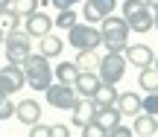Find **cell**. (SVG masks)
Returning a JSON list of instances; mask_svg holds the SVG:
<instances>
[{"label":"cell","instance_id":"obj_7","mask_svg":"<svg viewBox=\"0 0 158 137\" xmlns=\"http://www.w3.org/2000/svg\"><path fill=\"white\" fill-rule=\"evenodd\" d=\"M44 96H47V105H53V108H59V111H73V105L79 102V93L73 88L70 85H59V82H53V85L47 88Z\"/></svg>","mask_w":158,"mask_h":137},{"label":"cell","instance_id":"obj_33","mask_svg":"<svg viewBox=\"0 0 158 137\" xmlns=\"http://www.w3.org/2000/svg\"><path fill=\"white\" fill-rule=\"evenodd\" d=\"M152 29H158V6L152 9Z\"/></svg>","mask_w":158,"mask_h":137},{"label":"cell","instance_id":"obj_37","mask_svg":"<svg viewBox=\"0 0 158 137\" xmlns=\"http://www.w3.org/2000/svg\"><path fill=\"white\" fill-rule=\"evenodd\" d=\"M152 67H155V70H158V58H155V61H152Z\"/></svg>","mask_w":158,"mask_h":137},{"label":"cell","instance_id":"obj_23","mask_svg":"<svg viewBox=\"0 0 158 137\" xmlns=\"http://www.w3.org/2000/svg\"><path fill=\"white\" fill-rule=\"evenodd\" d=\"M38 6H41V0H12L9 9L15 12L18 18H29L32 12H38Z\"/></svg>","mask_w":158,"mask_h":137},{"label":"cell","instance_id":"obj_39","mask_svg":"<svg viewBox=\"0 0 158 137\" xmlns=\"http://www.w3.org/2000/svg\"><path fill=\"white\" fill-rule=\"evenodd\" d=\"M155 120H158V117H155Z\"/></svg>","mask_w":158,"mask_h":137},{"label":"cell","instance_id":"obj_12","mask_svg":"<svg viewBox=\"0 0 158 137\" xmlns=\"http://www.w3.org/2000/svg\"><path fill=\"white\" fill-rule=\"evenodd\" d=\"M53 32V18L44 15V12H32L27 18V35L29 38H44V35Z\"/></svg>","mask_w":158,"mask_h":137},{"label":"cell","instance_id":"obj_25","mask_svg":"<svg viewBox=\"0 0 158 137\" xmlns=\"http://www.w3.org/2000/svg\"><path fill=\"white\" fill-rule=\"evenodd\" d=\"M73 23H79L73 9H64V12H59V18H53V26H59V29H70Z\"/></svg>","mask_w":158,"mask_h":137},{"label":"cell","instance_id":"obj_9","mask_svg":"<svg viewBox=\"0 0 158 137\" xmlns=\"http://www.w3.org/2000/svg\"><path fill=\"white\" fill-rule=\"evenodd\" d=\"M23 85H27V79H23V67L21 64H6V67H0V93H3V96H12V93L21 91Z\"/></svg>","mask_w":158,"mask_h":137},{"label":"cell","instance_id":"obj_14","mask_svg":"<svg viewBox=\"0 0 158 137\" xmlns=\"http://www.w3.org/2000/svg\"><path fill=\"white\" fill-rule=\"evenodd\" d=\"M117 111H120L123 117H138V114H143L141 96H138L135 91H123V93H120V99H117Z\"/></svg>","mask_w":158,"mask_h":137},{"label":"cell","instance_id":"obj_20","mask_svg":"<svg viewBox=\"0 0 158 137\" xmlns=\"http://www.w3.org/2000/svg\"><path fill=\"white\" fill-rule=\"evenodd\" d=\"M62 50H64V41L59 38V35H44V38H41V56L44 58H56V56H62Z\"/></svg>","mask_w":158,"mask_h":137},{"label":"cell","instance_id":"obj_32","mask_svg":"<svg viewBox=\"0 0 158 137\" xmlns=\"http://www.w3.org/2000/svg\"><path fill=\"white\" fill-rule=\"evenodd\" d=\"M108 137H135V131H132V128H126V126H117V128H111V131H108Z\"/></svg>","mask_w":158,"mask_h":137},{"label":"cell","instance_id":"obj_36","mask_svg":"<svg viewBox=\"0 0 158 137\" xmlns=\"http://www.w3.org/2000/svg\"><path fill=\"white\" fill-rule=\"evenodd\" d=\"M3 41H6V32H3V29H0V44H3Z\"/></svg>","mask_w":158,"mask_h":137},{"label":"cell","instance_id":"obj_1","mask_svg":"<svg viewBox=\"0 0 158 137\" xmlns=\"http://www.w3.org/2000/svg\"><path fill=\"white\" fill-rule=\"evenodd\" d=\"M129 23L123 21V18L117 15H108L106 21L100 23V35H102V47H106L108 53H120L123 56L126 47H129Z\"/></svg>","mask_w":158,"mask_h":137},{"label":"cell","instance_id":"obj_8","mask_svg":"<svg viewBox=\"0 0 158 137\" xmlns=\"http://www.w3.org/2000/svg\"><path fill=\"white\" fill-rule=\"evenodd\" d=\"M114 6H117V0H85V3H82L85 23H91V26L102 23L108 15H114Z\"/></svg>","mask_w":158,"mask_h":137},{"label":"cell","instance_id":"obj_15","mask_svg":"<svg viewBox=\"0 0 158 137\" xmlns=\"http://www.w3.org/2000/svg\"><path fill=\"white\" fill-rule=\"evenodd\" d=\"M100 85H102V82H100V76H97V73H79V79H76L73 91H76L82 99H91L97 91H100Z\"/></svg>","mask_w":158,"mask_h":137},{"label":"cell","instance_id":"obj_11","mask_svg":"<svg viewBox=\"0 0 158 137\" xmlns=\"http://www.w3.org/2000/svg\"><path fill=\"white\" fill-rule=\"evenodd\" d=\"M97 114H100V105H97L94 99H82V96H79V102L73 105V126L85 128L88 123L97 120Z\"/></svg>","mask_w":158,"mask_h":137},{"label":"cell","instance_id":"obj_18","mask_svg":"<svg viewBox=\"0 0 158 137\" xmlns=\"http://www.w3.org/2000/svg\"><path fill=\"white\" fill-rule=\"evenodd\" d=\"M97 123H100L106 131H111V128L123 126V114L117 111V105H111V108H100V114H97Z\"/></svg>","mask_w":158,"mask_h":137},{"label":"cell","instance_id":"obj_38","mask_svg":"<svg viewBox=\"0 0 158 137\" xmlns=\"http://www.w3.org/2000/svg\"><path fill=\"white\" fill-rule=\"evenodd\" d=\"M3 99H6V96H3V93H0V102H3Z\"/></svg>","mask_w":158,"mask_h":137},{"label":"cell","instance_id":"obj_17","mask_svg":"<svg viewBox=\"0 0 158 137\" xmlns=\"http://www.w3.org/2000/svg\"><path fill=\"white\" fill-rule=\"evenodd\" d=\"M132 131H135V137H152V134H158V120L149 114H138Z\"/></svg>","mask_w":158,"mask_h":137},{"label":"cell","instance_id":"obj_2","mask_svg":"<svg viewBox=\"0 0 158 137\" xmlns=\"http://www.w3.org/2000/svg\"><path fill=\"white\" fill-rule=\"evenodd\" d=\"M23 67V79L32 91H47L53 85V67H50V58H44L41 53H32L27 61L21 64Z\"/></svg>","mask_w":158,"mask_h":137},{"label":"cell","instance_id":"obj_21","mask_svg":"<svg viewBox=\"0 0 158 137\" xmlns=\"http://www.w3.org/2000/svg\"><path fill=\"white\" fill-rule=\"evenodd\" d=\"M76 67L79 73H97V67H100V56H97V50H82L76 56Z\"/></svg>","mask_w":158,"mask_h":137},{"label":"cell","instance_id":"obj_26","mask_svg":"<svg viewBox=\"0 0 158 137\" xmlns=\"http://www.w3.org/2000/svg\"><path fill=\"white\" fill-rule=\"evenodd\" d=\"M141 108H143V114L158 117V91H155V93H147V96H141Z\"/></svg>","mask_w":158,"mask_h":137},{"label":"cell","instance_id":"obj_3","mask_svg":"<svg viewBox=\"0 0 158 137\" xmlns=\"http://www.w3.org/2000/svg\"><path fill=\"white\" fill-rule=\"evenodd\" d=\"M123 21L135 32H149L152 29V9L143 0H123Z\"/></svg>","mask_w":158,"mask_h":137},{"label":"cell","instance_id":"obj_29","mask_svg":"<svg viewBox=\"0 0 158 137\" xmlns=\"http://www.w3.org/2000/svg\"><path fill=\"white\" fill-rule=\"evenodd\" d=\"M29 137H50V126H44V123L29 126Z\"/></svg>","mask_w":158,"mask_h":137},{"label":"cell","instance_id":"obj_31","mask_svg":"<svg viewBox=\"0 0 158 137\" xmlns=\"http://www.w3.org/2000/svg\"><path fill=\"white\" fill-rule=\"evenodd\" d=\"M50 3H53V6H56V9H59V12H64V9H73V6H76V3H85V0H50Z\"/></svg>","mask_w":158,"mask_h":137},{"label":"cell","instance_id":"obj_22","mask_svg":"<svg viewBox=\"0 0 158 137\" xmlns=\"http://www.w3.org/2000/svg\"><path fill=\"white\" fill-rule=\"evenodd\" d=\"M138 85H141V91L155 93L158 91V70L155 67H143L141 73H138Z\"/></svg>","mask_w":158,"mask_h":137},{"label":"cell","instance_id":"obj_4","mask_svg":"<svg viewBox=\"0 0 158 137\" xmlns=\"http://www.w3.org/2000/svg\"><path fill=\"white\" fill-rule=\"evenodd\" d=\"M68 44L76 47L79 53H82V50H97V47H102L100 26H91V23H73V26L68 29Z\"/></svg>","mask_w":158,"mask_h":137},{"label":"cell","instance_id":"obj_16","mask_svg":"<svg viewBox=\"0 0 158 137\" xmlns=\"http://www.w3.org/2000/svg\"><path fill=\"white\" fill-rule=\"evenodd\" d=\"M53 79H56L59 85H70L73 88L76 79H79V67L73 61H59L56 67H53Z\"/></svg>","mask_w":158,"mask_h":137},{"label":"cell","instance_id":"obj_35","mask_svg":"<svg viewBox=\"0 0 158 137\" xmlns=\"http://www.w3.org/2000/svg\"><path fill=\"white\" fill-rule=\"evenodd\" d=\"M143 3H147L149 9H155V6H158V0H143Z\"/></svg>","mask_w":158,"mask_h":137},{"label":"cell","instance_id":"obj_5","mask_svg":"<svg viewBox=\"0 0 158 137\" xmlns=\"http://www.w3.org/2000/svg\"><path fill=\"white\" fill-rule=\"evenodd\" d=\"M3 50H6V58H9V64H23L29 56H32L29 35H27V32H21V29H15V32H6Z\"/></svg>","mask_w":158,"mask_h":137},{"label":"cell","instance_id":"obj_34","mask_svg":"<svg viewBox=\"0 0 158 137\" xmlns=\"http://www.w3.org/2000/svg\"><path fill=\"white\" fill-rule=\"evenodd\" d=\"M12 6V0H0V9H9Z\"/></svg>","mask_w":158,"mask_h":137},{"label":"cell","instance_id":"obj_10","mask_svg":"<svg viewBox=\"0 0 158 137\" xmlns=\"http://www.w3.org/2000/svg\"><path fill=\"white\" fill-rule=\"evenodd\" d=\"M123 58H126V64H135V67H152V61H155V53L149 50L147 44H129L126 47V53H123Z\"/></svg>","mask_w":158,"mask_h":137},{"label":"cell","instance_id":"obj_13","mask_svg":"<svg viewBox=\"0 0 158 137\" xmlns=\"http://www.w3.org/2000/svg\"><path fill=\"white\" fill-rule=\"evenodd\" d=\"M15 117L23 126H35V123H41V105L35 99H21L15 105Z\"/></svg>","mask_w":158,"mask_h":137},{"label":"cell","instance_id":"obj_24","mask_svg":"<svg viewBox=\"0 0 158 137\" xmlns=\"http://www.w3.org/2000/svg\"><path fill=\"white\" fill-rule=\"evenodd\" d=\"M18 21H21V18H18L12 9H0V29H3V32H15Z\"/></svg>","mask_w":158,"mask_h":137},{"label":"cell","instance_id":"obj_30","mask_svg":"<svg viewBox=\"0 0 158 137\" xmlns=\"http://www.w3.org/2000/svg\"><path fill=\"white\" fill-rule=\"evenodd\" d=\"M50 137H70V126H64V123L50 126Z\"/></svg>","mask_w":158,"mask_h":137},{"label":"cell","instance_id":"obj_6","mask_svg":"<svg viewBox=\"0 0 158 137\" xmlns=\"http://www.w3.org/2000/svg\"><path fill=\"white\" fill-rule=\"evenodd\" d=\"M126 58L120 56V53H106V56L100 58V67H97V76H100L102 85H117L120 79L126 76Z\"/></svg>","mask_w":158,"mask_h":137},{"label":"cell","instance_id":"obj_19","mask_svg":"<svg viewBox=\"0 0 158 137\" xmlns=\"http://www.w3.org/2000/svg\"><path fill=\"white\" fill-rule=\"evenodd\" d=\"M94 99L97 105H100V108H111V105H117V99H120V91L114 85H100V91L94 93Z\"/></svg>","mask_w":158,"mask_h":137},{"label":"cell","instance_id":"obj_28","mask_svg":"<svg viewBox=\"0 0 158 137\" xmlns=\"http://www.w3.org/2000/svg\"><path fill=\"white\" fill-rule=\"evenodd\" d=\"M9 117H15V102L6 96L3 102H0V120H9Z\"/></svg>","mask_w":158,"mask_h":137},{"label":"cell","instance_id":"obj_27","mask_svg":"<svg viewBox=\"0 0 158 137\" xmlns=\"http://www.w3.org/2000/svg\"><path fill=\"white\" fill-rule=\"evenodd\" d=\"M82 137H108V131H106V128H102L100 123L94 120V123H88V126L82 128Z\"/></svg>","mask_w":158,"mask_h":137}]
</instances>
